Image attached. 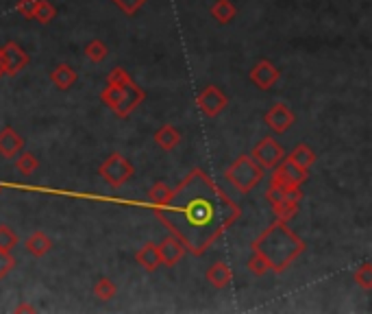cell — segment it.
I'll return each mask as SVG.
<instances>
[{"label":"cell","mask_w":372,"mask_h":314,"mask_svg":"<svg viewBox=\"0 0 372 314\" xmlns=\"http://www.w3.org/2000/svg\"><path fill=\"white\" fill-rule=\"evenodd\" d=\"M22 148H24V140L20 137V133L7 124V127L0 131V157L14 159Z\"/></svg>","instance_id":"obj_12"},{"label":"cell","mask_w":372,"mask_h":314,"mask_svg":"<svg viewBox=\"0 0 372 314\" xmlns=\"http://www.w3.org/2000/svg\"><path fill=\"white\" fill-rule=\"evenodd\" d=\"M251 247L268 262V269L281 275L290 269L294 260L303 256L307 243L288 227V223L275 221L255 238Z\"/></svg>","instance_id":"obj_2"},{"label":"cell","mask_w":372,"mask_h":314,"mask_svg":"<svg viewBox=\"0 0 372 314\" xmlns=\"http://www.w3.org/2000/svg\"><path fill=\"white\" fill-rule=\"evenodd\" d=\"M111 3L118 7L122 14H126V16H135L139 9H142L148 0H111Z\"/></svg>","instance_id":"obj_29"},{"label":"cell","mask_w":372,"mask_h":314,"mask_svg":"<svg viewBox=\"0 0 372 314\" xmlns=\"http://www.w3.org/2000/svg\"><path fill=\"white\" fill-rule=\"evenodd\" d=\"M14 312H35V308L31 304H20V306L14 308Z\"/></svg>","instance_id":"obj_34"},{"label":"cell","mask_w":372,"mask_h":314,"mask_svg":"<svg viewBox=\"0 0 372 314\" xmlns=\"http://www.w3.org/2000/svg\"><path fill=\"white\" fill-rule=\"evenodd\" d=\"M57 16V9L55 5L50 3V0H37V7H35V14H33V20L40 22V24H50Z\"/></svg>","instance_id":"obj_23"},{"label":"cell","mask_w":372,"mask_h":314,"mask_svg":"<svg viewBox=\"0 0 372 314\" xmlns=\"http://www.w3.org/2000/svg\"><path fill=\"white\" fill-rule=\"evenodd\" d=\"M157 249H159V258H161L163 267H176L185 256V247L176 236L163 238V240L157 245Z\"/></svg>","instance_id":"obj_11"},{"label":"cell","mask_w":372,"mask_h":314,"mask_svg":"<svg viewBox=\"0 0 372 314\" xmlns=\"http://www.w3.org/2000/svg\"><path fill=\"white\" fill-rule=\"evenodd\" d=\"M251 157L257 161L264 170H272L281 159L286 157V150L281 148V144L275 137H261V140L255 144Z\"/></svg>","instance_id":"obj_6"},{"label":"cell","mask_w":372,"mask_h":314,"mask_svg":"<svg viewBox=\"0 0 372 314\" xmlns=\"http://www.w3.org/2000/svg\"><path fill=\"white\" fill-rule=\"evenodd\" d=\"M279 79H281V70L268 59L257 61L255 68L251 70V83L257 85L259 90H270Z\"/></svg>","instance_id":"obj_9"},{"label":"cell","mask_w":372,"mask_h":314,"mask_svg":"<svg viewBox=\"0 0 372 314\" xmlns=\"http://www.w3.org/2000/svg\"><path fill=\"white\" fill-rule=\"evenodd\" d=\"M266 199H268V203H270V205H277L286 199V192L281 190V188L270 183V186H268V190H266Z\"/></svg>","instance_id":"obj_33"},{"label":"cell","mask_w":372,"mask_h":314,"mask_svg":"<svg viewBox=\"0 0 372 314\" xmlns=\"http://www.w3.org/2000/svg\"><path fill=\"white\" fill-rule=\"evenodd\" d=\"M355 282L364 288V291H372V265H368V262H364L362 267L355 269L353 273Z\"/></svg>","instance_id":"obj_27"},{"label":"cell","mask_w":372,"mask_h":314,"mask_svg":"<svg viewBox=\"0 0 372 314\" xmlns=\"http://www.w3.org/2000/svg\"><path fill=\"white\" fill-rule=\"evenodd\" d=\"M7 68H5V55H3V48H0V77H5Z\"/></svg>","instance_id":"obj_35"},{"label":"cell","mask_w":372,"mask_h":314,"mask_svg":"<svg viewBox=\"0 0 372 314\" xmlns=\"http://www.w3.org/2000/svg\"><path fill=\"white\" fill-rule=\"evenodd\" d=\"M272 212H275L277 221L290 223L294 216L299 214V203H297V201H288V199H283V201H281V203L272 205Z\"/></svg>","instance_id":"obj_24"},{"label":"cell","mask_w":372,"mask_h":314,"mask_svg":"<svg viewBox=\"0 0 372 314\" xmlns=\"http://www.w3.org/2000/svg\"><path fill=\"white\" fill-rule=\"evenodd\" d=\"M76 72L70 64H59L57 68H53L50 72V81L57 87V90H70V87L76 83Z\"/></svg>","instance_id":"obj_16"},{"label":"cell","mask_w":372,"mask_h":314,"mask_svg":"<svg viewBox=\"0 0 372 314\" xmlns=\"http://www.w3.org/2000/svg\"><path fill=\"white\" fill-rule=\"evenodd\" d=\"M264 172L266 170L251 155H240L237 159H233V164L226 168L224 177L235 190H240L242 194H248L261 183Z\"/></svg>","instance_id":"obj_4"},{"label":"cell","mask_w":372,"mask_h":314,"mask_svg":"<svg viewBox=\"0 0 372 314\" xmlns=\"http://www.w3.org/2000/svg\"><path fill=\"white\" fill-rule=\"evenodd\" d=\"M246 269H248L253 275H257V278H261V275H266L268 271H270V269H268V262L257 254V251H253V254H251V258H248V262H246Z\"/></svg>","instance_id":"obj_28"},{"label":"cell","mask_w":372,"mask_h":314,"mask_svg":"<svg viewBox=\"0 0 372 314\" xmlns=\"http://www.w3.org/2000/svg\"><path fill=\"white\" fill-rule=\"evenodd\" d=\"M196 105H198V109L202 111L205 116L216 118L218 114H222V111L226 109L229 98H226V94L220 90V87L209 85V87H205V90L198 94Z\"/></svg>","instance_id":"obj_7"},{"label":"cell","mask_w":372,"mask_h":314,"mask_svg":"<svg viewBox=\"0 0 372 314\" xmlns=\"http://www.w3.org/2000/svg\"><path fill=\"white\" fill-rule=\"evenodd\" d=\"M231 280H233V271H231L226 262H216V265H211L207 269V282L211 288H216V291L226 288L231 284Z\"/></svg>","instance_id":"obj_14"},{"label":"cell","mask_w":372,"mask_h":314,"mask_svg":"<svg viewBox=\"0 0 372 314\" xmlns=\"http://www.w3.org/2000/svg\"><path fill=\"white\" fill-rule=\"evenodd\" d=\"M37 166H40V159H37L33 153H29V150H20V153L16 155V170L22 175V177H29V175H33L37 170Z\"/></svg>","instance_id":"obj_21"},{"label":"cell","mask_w":372,"mask_h":314,"mask_svg":"<svg viewBox=\"0 0 372 314\" xmlns=\"http://www.w3.org/2000/svg\"><path fill=\"white\" fill-rule=\"evenodd\" d=\"M235 16H237V9H235L233 3H231V0H216V5L211 7V18H213L218 24L233 22Z\"/></svg>","instance_id":"obj_19"},{"label":"cell","mask_w":372,"mask_h":314,"mask_svg":"<svg viewBox=\"0 0 372 314\" xmlns=\"http://www.w3.org/2000/svg\"><path fill=\"white\" fill-rule=\"evenodd\" d=\"M133 79H131V74L126 72L124 68H113L109 74H107V83L109 85H126V83H131Z\"/></svg>","instance_id":"obj_31"},{"label":"cell","mask_w":372,"mask_h":314,"mask_svg":"<svg viewBox=\"0 0 372 314\" xmlns=\"http://www.w3.org/2000/svg\"><path fill=\"white\" fill-rule=\"evenodd\" d=\"M170 192H172V188L168 183H163V181L152 183V188L148 190V203H150V208L155 210V208H161V205L168 203Z\"/></svg>","instance_id":"obj_20"},{"label":"cell","mask_w":372,"mask_h":314,"mask_svg":"<svg viewBox=\"0 0 372 314\" xmlns=\"http://www.w3.org/2000/svg\"><path fill=\"white\" fill-rule=\"evenodd\" d=\"M288 159L292 161V164H297L299 168L310 170L316 164V153L310 144H299V146H294V150L288 155Z\"/></svg>","instance_id":"obj_18"},{"label":"cell","mask_w":372,"mask_h":314,"mask_svg":"<svg viewBox=\"0 0 372 314\" xmlns=\"http://www.w3.org/2000/svg\"><path fill=\"white\" fill-rule=\"evenodd\" d=\"M94 295H96L100 301H111L115 295H118V286H115L109 278H100V280L94 284Z\"/></svg>","instance_id":"obj_25"},{"label":"cell","mask_w":372,"mask_h":314,"mask_svg":"<svg viewBox=\"0 0 372 314\" xmlns=\"http://www.w3.org/2000/svg\"><path fill=\"white\" fill-rule=\"evenodd\" d=\"M264 120L275 133H286L292 129V124L297 122V116H294V111L286 103H275L270 109L266 111Z\"/></svg>","instance_id":"obj_8"},{"label":"cell","mask_w":372,"mask_h":314,"mask_svg":"<svg viewBox=\"0 0 372 314\" xmlns=\"http://www.w3.org/2000/svg\"><path fill=\"white\" fill-rule=\"evenodd\" d=\"M16 247H18V234L9 225H0V249L14 251Z\"/></svg>","instance_id":"obj_26"},{"label":"cell","mask_w":372,"mask_h":314,"mask_svg":"<svg viewBox=\"0 0 372 314\" xmlns=\"http://www.w3.org/2000/svg\"><path fill=\"white\" fill-rule=\"evenodd\" d=\"M35 7H37V0H18L16 3V11L24 20H33Z\"/></svg>","instance_id":"obj_32"},{"label":"cell","mask_w":372,"mask_h":314,"mask_svg":"<svg viewBox=\"0 0 372 314\" xmlns=\"http://www.w3.org/2000/svg\"><path fill=\"white\" fill-rule=\"evenodd\" d=\"M135 262L142 267L146 273H155L161 267V258H159V249L155 243H146L139 247V251L135 254Z\"/></svg>","instance_id":"obj_13"},{"label":"cell","mask_w":372,"mask_h":314,"mask_svg":"<svg viewBox=\"0 0 372 314\" xmlns=\"http://www.w3.org/2000/svg\"><path fill=\"white\" fill-rule=\"evenodd\" d=\"M24 247H27V251H29L31 256L44 258L46 254H50V249H53V240H50V236L44 234V232H33V234L27 238Z\"/></svg>","instance_id":"obj_15"},{"label":"cell","mask_w":372,"mask_h":314,"mask_svg":"<svg viewBox=\"0 0 372 314\" xmlns=\"http://www.w3.org/2000/svg\"><path fill=\"white\" fill-rule=\"evenodd\" d=\"M146 98L144 90L139 85H135L133 81L131 83H126V85H109L105 90L100 92V100H102V105L109 107L115 116H120V118H126L131 114V111L142 103V100Z\"/></svg>","instance_id":"obj_3"},{"label":"cell","mask_w":372,"mask_h":314,"mask_svg":"<svg viewBox=\"0 0 372 314\" xmlns=\"http://www.w3.org/2000/svg\"><path fill=\"white\" fill-rule=\"evenodd\" d=\"M14 269H16V258L11 256V251L0 249V282H3Z\"/></svg>","instance_id":"obj_30"},{"label":"cell","mask_w":372,"mask_h":314,"mask_svg":"<svg viewBox=\"0 0 372 314\" xmlns=\"http://www.w3.org/2000/svg\"><path fill=\"white\" fill-rule=\"evenodd\" d=\"M83 53H85V57H87L89 61H92V64H100V61L107 59L109 50H107V44L102 42V40H92V42L85 44Z\"/></svg>","instance_id":"obj_22"},{"label":"cell","mask_w":372,"mask_h":314,"mask_svg":"<svg viewBox=\"0 0 372 314\" xmlns=\"http://www.w3.org/2000/svg\"><path fill=\"white\" fill-rule=\"evenodd\" d=\"M0 190H3V186H0Z\"/></svg>","instance_id":"obj_36"},{"label":"cell","mask_w":372,"mask_h":314,"mask_svg":"<svg viewBox=\"0 0 372 314\" xmlns=\"http://www.w3.org/2000/svg\"><path fill=\"white\" fill-rule=\"evenodd\" d=\"M155 142L163 150H172L181 142V131H178L174 124H163V127L155 131Z\"/></svg>","instance_id":"obj_17"},{"label":"cell","mask_w":372,"mask_h":314,"mask_svg":"<svg viewBox=\"0 0 372 314\" xmlns=\"http://www.w3.org/2000/svg\"><path fill=\"white\" fill-rule=\"evenodd\" d=\"M3 48V55H5V68H7V74H20L24 68L29 66V61H31V57L24 53V50L16 44V42H7V44H3L0 46Z\"/></svg>","instance_id":"obj_10"},{"label":"cell","mask_w":372,"mask_h":314,"mask_svg":"<svg viewBox=\"0 0 372 314\" xmlns=\"http://www.w3.org/2000/svg\"><path fill=\"white\" fill-rule=\"evenodd\" d=\"M135 166L126 159L122 153H111L109 157L102 159V164L98 166V177L105 179L111 188H120L129 179H133Z\"/></svg>","instance_id":"obj_5"},{"label":"cell","mask_w":372,"mask_h":314,"mask_svg":"<svg viewBox=\"0 0 372 314\" xmlns=\"http://www.w3.org/2000/svg\"><path fill=\"white\" fill-rule=\"evenodd\" d=\"M155 216L183 243L191 256H205L211 245L242 216V208L216 186L205 170L194 168L170 192Z\"/></svg>","instance_id":"obj_1"}]
</instances>
